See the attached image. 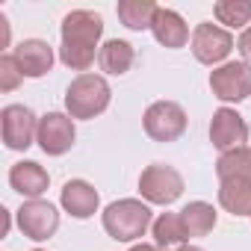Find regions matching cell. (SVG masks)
<instances>
[{"label": "cell", "mask_w": 251, "mask_h": 251, "mask_svg": "<svg viewBox=\"0 0 251 251\" xmlns=\"http://www.w3.org/2000/svg\"><path fill=\"white\" fill-rule=\"evenodd\" d=\"M216 210H213V204H207V201H189L183 210H180V222H183V227H186V236L192 239V236H207L213 227H216Z\"/></svg>", "instance_id": "cell-18"}, {"label": "cell", "mask_w": 251, "mask_h": 251, "mask_svg": "<svg viewBox=\"0 0 251 251\" xmlns=\"http://www.w3.org/2000/svg\"><path fill=\"white\" fill-rule=\"evenodd\" d=\"M0 133L9 151H27L39 136V118L24 103H9L0 112Z\"/></svg>", "instance_id": "cell-5"}, {"label": "cell", "mask_w": 251, "mask_h": 251, "mask_svg": "<svg viewBox=\"0 0 251 251\" xmlns=\"http://www.w3.org/2000/svg\"><path fill=\"white\" fill-rule=\"evenodd\" d=\"M77 139V130H74V118L65 115V112H48L39 118V148L48 154V157H62L71 151Z\"/></svg>", "instance_id": "cell-9"}, {"label": "cell", "mask_w": 251, "mask_h": 251, "mask_svg": "<svg viewBox=\"0 0 251 251\" xmlns=\"http://www.w3.org/2000/svg\"><path fill=\"white\" fill-rule=\"evenodd\" d=\"M213 15L225 27H245L251 24V0H219L213 6Z\"/></svg>", "instance_id": "cell-22"}, {"label": "cell", "mask_w": 251, "mask_h": 251, "mask_svg": "<svg viewBox=\"0 0 251 251\" xmlns=\"http://www.w3.org/2000/svg\"><path fill=\"white\" fill-rule=\"evenodd\" d=\"M59 36H62V48H59L62 65L71 71H86L100 53L98 42L103 36V18L92 9H74L62 18Z\"/></svg>", "instance_id": "cell-1"}, {"label": "cell", "mask_w": 251, "mask_h": 251, "mask_svg": "<svg viewBox=\"0 0 251 251\" xmlns=\"http://www.w3.org/2000/svg\"><path fill=\"white\" fill-rule=\"evenodd\" d=\"M142 124L154 142H177L186 133V112L175 100H154L145 109Z\"/></svg>", "instance_id": "cell-4"}, {"label": "cell", "mask_w": 251, "mask_h": 251, "mask_svg": "<svg viewBox=\"0 0 251 251\" xmlns=\"http://www.w3.org/2000/svg\"><path fill=\"white\" fill-rule=\"evenodd\" d=\"M219 204L230 216L251 219V183L245 180H219Z\"/></svg>", "instance_id": "cell-19"}, {"label": "cell", "mask_w": 251, "mask_h": 251, "mask_svg": "<svg viewBox=\"0 0 251 251\" xmlns=\"http://www.w3.org/2000/svg\"><path fill=\"white\" fill-rule=\"evenodd\" d=\"M33 251H45V248H33Z\"/></svg>", "instance_id": "cell-28"}, {"label": "cell", "mask_w": 251, "mask_h": 251, "mask_svg": "<svg viewBox=\"0 0 251 251\" xmlns=\"http://www.w3.org/2000/svg\"><path fill=\"white\" fill-rule=\"evenodd\" d=\"M139 192L148 204H175L180 195H183V177L177 169L172 166H163V163H154L148 166L142 175H139Z\"/></svg>", "instance_id": "cell-6"}, {"label": "cell", "mask_w": 251, "mask_h": 251, "mask_svg": "<svg viewBox=\"0 0 251 251\" xmlns=\"http://www.w3.org/2000/svg\"><path fill=\"white\" fill-rule=\"evenodd\" d=\"M154 230V245L157 248H172V245H183L189 236H186V227L180 222V213H163L154 219L151 225Z\"/></svg>", "instance_id": "cell-21"}, {"label": "cell", "mask_w": 251, "mask_h": 251, "mask_svg": "<svg viewBox=\"0 0 251 251\" xmlns=\"http://www.w3.org/2000/svg\"><path fill=\"white\" fill-rule=\"evenodd\" d=\"M130 251H160V248H157V245H148V242H136Z\"/></svg>", "instance_id": "cell-26"}, {"label": "cell", "mask_w": 251, "mask_h": 251, "mask_svg": "<svg viewBox=\"0 0 251 251\" xmlns=\"http://www.w3.org/2000/svg\"><path fill=\"white\" fill-rule=\"evenodd\" d=\"M151 33H154V39H157L163 48H169V50L186 48V42H192V39H189V27H186V21H183L175 9H163V6H160L157 15H154Z\"/></svg>", "instance_id": "cell-15"}, {"label": "cell", "mask_w": 251, "mask_h": 251, "mask_svg": "<svg viewBox=\"0 0 251 251\" xmlns=\"http://www.w3.org/2000/svg\"><path fill=\"white\" fill-rule=\"evenodd\" d=\"M192 56L201 62V65H225V59L230 56V50L236 48L233 36L219 27V24H198L192 30Z\"/></svg>", "instance_id": "cell-7"}, {"label": "cell", "mask_w": 251, "mask_h": 251, "mask_svg": "<svg viewBox=\"0 0 251 251\" xmlns=\"http://www.w3.org/2000/svg\"><path fill=\"white\" fill-rule=\"evenodd\" d=\"M210 89L225 103H239L251 95V65L248 62H225L210 71Z\"/></svg>", "instance_id": "cell-8"}, {"label": "cell", "mask_w": 251, "mask_h": 251, "mask_svg": "<svg viewBox=\"0 0 251 251\" xmlns=\"http://www.w3.org/2000/svg\"><path fill=\"white\" fill-rule=\"evenodd\" d=\"M109 83L100 74H77L71 80V86L65 89V109L71 118H95L109 106Z\"/></svg>", "instance_id": "cell-3"}, {"label": "cell", "mask_w": 251, "mask_h": 251, "mask_svg": "<svg viewBox=\"0 0 251 251\" xmlns=\"http://www.w3.org/2000/svg\"><path fill=\"white\" fill-rule=\"evenodd\" d=\"M59 204L68 216L74 219H89L98 213V204H100V195L98 189L89 183V180H68L62 186V195H59Z\"/></svg>", "instance_id": "cell-14"}, {"label": "cell", "mask_w": 251, "mask_h": 251, "mask_svg": "<svg viewBox=\"0 0 251 251\" xmlns=\"http://www.w3.org/2000/svg\"><path fill=\"white\" fill-rule=\"evenodd\" d=\"M236 50L251 62V27H245V30L239 33V39H236Z\"/></svg>", "instance_id": "cell-24"}, {"label": "cell", "mask_w": 251, "mask_h": 251, "mask_svg": "<svg viewBox=\"0 0 251 251\" xmlns=\"http://www.w3.org/2000/svg\"><path fill=\"white\" fill-rule=\"evenodd\" d=\"M21 80H24V74L18 68L15 53H3L0 56V92H15L21 86Z\"/></svg>", "instance_id": "cell-23"}, {"label": "cell", "mask_w": 251, "mask_h": 251, "mask_svg": "<svg viewBox=\"0 0 251 251\" xmlns=\"http://www.w3.org/2000/svg\"><path fill=\"white\" fill-rule=\"evenodd\" d=\"M177 251H204V248H201V245H180Z\"/></svg>", "instance_id": "cell-27"}, {"label": "cell", "mask_w": 251, "mask_h": 251, "mask_svg": "<svg viewBox=\"0 0 251 251\" xmlns=\"http://www.w3.org/2000/svg\"><path fill=\"white\" fill-rule=\"evenodd\" d=\"M9 186H12L18 195H24L27 201H33V198H42V195L48 192L50 175H48L39 163H33V160H21V163H15V166L9 169Z\"/></svg>", "instance_id": "cell-13"}, {"label": "cell", "mask_w": 251, "mask_h": 251, "mask_svg": "<svg viewBox=\"0 0 251 251\" xmlns=\"http://www.w3.org/2000/svg\"><path fill=\"white\" fill-rule=\"evenodd\" d=\"M15 59H18L21 74L36 80V77H45L53 68V48L45 39H24L15 48Z\"/></svg>", "instance_id": "cell-12"}, {"label": "cell", "mask_w": 251, "mask_h": 251, "mask_svg": "<svg viewBox=\"0 0 251 251\" xmlns=\"http://www.w3.org/2000/svg\"><path fill=\"white\" fill-rule=\"evenodd\" d=\"M245 139H248V124H245V118L236 109L222 106V109L213 112V121H210V142H213V148H219L225 154V151L242 148Z\"/></svg>", "instance_id": "cell-11"}, {"label": "cell", "mask_w": 251, "mask_h": 251, "mask_svg": "<svg viewBox=\"0 0 251 251\" xmlns=\"http://www.w3.org/2000/svg\"><path fill=\"white\" fill-rule=\"evenodd\" d=\"M216 175L219 180H245L251 183V148H233V151H225L219 160H216Z\"/></svg>", "instance_id": "cell-20"}, {"label": "cell", "mask_w": 251, "mask_h": 251, "mask_svg": "<svg viewBox=\"0 0 251 251\" xmlns=\"http://www.w3.org/2000/svg\"><path fill=\"white\" fill-rule=\"evenodd\" d=\"M18 227L27 239L45 242L59 230V213L50 201H42V198L24 201L21 210H18Z\"/></svg>", "instance_id": "cell-10"}, {"label": "cell", "mask_w": 251, "mask_h": 251, "mask_svg": "<svg viewBox=\"0 0 251 251\" xmlns=\"http://www.w3.org/2000/svg\"><path fill=\"white\" fill-rule=\"evenodd\" d=\"M136 62V50L130 42H124V39H109L100 53H98V65L100 71L112 74V77H121V74H127Z\"/></svg>", "instance_id": "cell-16"}, {"label": "cell", "mask_w": 251, "mask_h": 251, "mask_svg": "<svg viewBox=\"0 0 251 251\" xmlns=\"http://www.w3.org/2000/svg\"><path fill=\"white\" fill-rule=\"evenodd\" d=\"M151 225H154L151 207L142 204L139 198H121L103 210V230L115 242H133V239L145 236V230Z\"/></svg>", "instance_id": "cell-2"}, {"label": "cell", "mask_w": 251, "mask_h": 251, "mask_svg": "<svg viewBox=\"0 0 251 251\" xmlns=\"http://www.w3.org/2000/svg\"><path fill=\"white\" fill-rule=\"evenodd\" d=\"M157 9L160 6L154 3V0H118V6H115L118 21L127 27V30H136V33L151 30Z\"/></svg>", "instance_id": "cell-17"}, {"label": "cell", "mask_w": 251, "mask_h": 251, "mask_svg": "<svg viewBox=\"0 0 251 251\" xmlns=\"http://www.w3.org/2000/svg\"><path fill=\"white\" fill-rule=\"evenodd\" d=\"M0 33H3V48L9 45V21H6V15H0Z\"/></svg>", "instance_id": "cell-25"}]
</instances>
